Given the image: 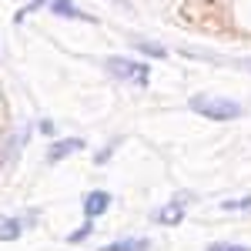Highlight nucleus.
I'll list each match as a JSON object with an SVG mask.
<instances>
[{
    "instance_id": "9d476101",
    "label": "nucleus",
    "mask_w": 251,
    "mask_h": 251,
    "mask_svg": "<svg viewBox=\"0 0 251 251\" xmlns=\"http://www.w3.org/2000/svg\"><path fill=\"white\" fill-rule=\"evenodd\" d=\"M208 251H251V248H245V245H228V241H214V245H208Z\"/></svg>"
},
{
    "instance_id": "39448f33",
    "label": "nucleus",
    "mask_w": 251,
    "mask_h": 251,
    "mask_svg": "<svg viewBox=\"0 0 251 251\" xmlns=\"http://www.w3.org/2000/svg\"><path fill=\"white\" fill-rule=\"evenodd\" d=\"M50 14H57V17H71V20H84V24H91V17L77 10L71 0H50Z\"/></svg>"
},
{
    "instance_id": "423d86ee",
    "label": "nucleus",
    "mask_w": 251,
    "mask_h": 251,
    "mask_svg": "<svg viewBox=\"0 0 251 251\" xmlns=\"http://www.w3.org/2000/svg\"><path fill=\"white\" fill-rule=\"evenodd\" d=\"M181 218H184V204H181V201H174V204H168V208L154 211V221H157V225H177Z\"/></svg>"
},
{
    "instance_id": "9b49d317",
    "label": "nucleus",
    "mask_w": 251,
    "mask_h": 251,
    "mask_svg": "<svg viewBox=\"0 0 251 251\" xmlns=\"http://www.w3.org/2000/svg\"><path fill=\"white\" fill-rule=\"evenodd\" d=\"M87 234H91V225H84V228H77V231H71V234H67V241H71V245H77V241L87 238Z\"/></svg>"
},
{
    "instance_id": "20e7f679",
    "label": "nucleus",
    "mask_w": 251,
    "mask_h": 251,
    "mask_svg": "<svg viewBox=\"0 0 251 251\" xmlns=\"http://www.w3.org/2000/svg\"><path fill=\"white\" fill-rule=\"evenodd\" d=\"M80 148H84V141H80V137H64V141H57V144H50L47 161H64L67 154H77Z\"/></svg>"
},
{
    "instance_id": "6e6552de",
    "label": "nucleus",
    "mask_w": 251,
    "mask_h": 251,
    "mask_svg": "<svg viewBox=\"0 0 251 251\" xmlns=\"http://www.w3.org/2000/svg\"><path fill=\"white\" fill-rule=\"evenodd\" d=\"M20 238V221L17 218H0V241H14Z\"/></svg>"
},
{
    "instance_id": "0eeeda50",
    "label": "nucleus",
    "mask_w": 251,
    "mask_h": 251,
    "mask_svg": "<svg viewBox=\"0 0 251 251\" xmlns=\"http://www.w3.org/2000/svg\"><path fill=\"white\" fill-rule=\"evenodd\" d=\"M151 241L148 238H124V241H114V245H104L100 251H148Z\"/></svg>"
},
{
    "instance_id": "2eb2a0df",
    "label": "nucleus",
    "mask_w": 251,
    "mask_h": 251,
    "mask_svg": "<svg viewBox=\"0 0 251 251\" xmlns=\"http://www.w3.org/2000/svg\"><path fill=\"white\" fill-rule=\"evenodd\" d=\"M117 3H124V0H117Z\"/></svg>"
},
{
    "instance_id": "7ed1b4c3",
    "label": "nucleus",
    "mask_w": 251,
    "mask_h": 251,
    "mask_svg": "<svg viewBox=\"0 0 251 251\" xmlns=\"http://www.w3.org/2000/svg\"><path fill=\"white\" fill-rule=\"evenodd\" d=\"M111 208V194L107 191H91V194H84V214L87 218H97V214H104Z\"/></svg>"
},
{
    "instance_id": "f03ea898",
    "label": "nucleus",
    "mask_w": 251,
    "mask_h": 251,
    "mask_svg": "<svg viewBox=\"0 0 251 251\" xmlns=\"http://www.w3.org/2000/svg\"><path fill=\"white\" fill-rule=\"evenodd\" d=\"M107 74L117 80H134V84H148L151 77V71L144 67V64H137V60H127V57H107Z\"/></svg>"
},
{
    "instance_id": "4468645a",
    "label": "nucleus",
    "mask_w": 251,
    "mask_h": 251,
    "mask_svg": "<svg viewBox=\"0 0 251 251\" xmlns=\"http://www.w3.org/2000/svg\"><path fill=\"white\" fill-rule=\"evenodd\" d=\"M241 67H248V71H251V60H241Z\"/></svg>"
},
{
    "instance_id": "1a4fd4ad",
    "label": "nucleus",
    "mask_w": 251,
    "mask_h": 251,
    "mask_svg": "<svg viewBox=\"0 0 251 251\" xmlns=\"http://www.w3.org/2000/svg\"><path fill=\"white\" fill-rule=\"evenodd\" d=\"M141 50H144L148 57H168V50H164L161 44H148V40H141Z\"/></svg>"
},
{
    "instance_id": "ddd939ff",
    "label": "nucleus",
    "mask_w": 251,
    "mask_h": 251,
    "mask_svg": "<svg viewBox=\"0 0 251 251\" xmlns=\"http://www.w3.org/2000/svg\"><path fill=\"white\" fill-rule=\"evenodd\" d=\"M40 134L50 137V134H54V124H50V121H40Z\"/></svg>"
},
{
    "instance_id": "f257e3e1",
    "label": "nucleus",
    "mask_w": 251,
    "mask_h": 251,
    "mask_svg": "<svg viewBox=\"0 0 251 251\" xmlns=\"http://www.w3.org/2000/svg\"><path fill=\"white\" fill-rule=\"evenodd\" d=\"M191 111L211 121H234L241 117V104L231 97H208V94H194L191 97Z\"/></svg>"
},
{
    "instance_id": "f8f14e48",
    "label": "nucleus",
    "mask_w": 251,
    "mask_h": 251,
    "mask_svg": "<svg viewBox=\"0 0 251 251\" xmlns=\"http://www.w3.org/2000/svg\"><path fill=\"white\" fill-rule=\"evenodd\" d=\"M221 208H225V211H238V208H251V198H241V201H225Z\"/></svg>"
}]
</instances>
